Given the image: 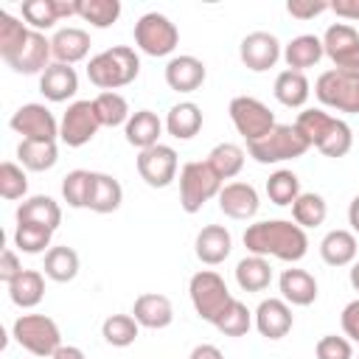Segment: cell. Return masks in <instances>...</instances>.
<instances>
[{"instance_id":"cell-2","label":"cell","mask_w":359,"mask_h":359,"mask_svg":"<svg viewBox=\"0 0 359 359\" xmlns=\"http://www.w3.org/2000/svg\"><path fill=\"white\" fill-rule=\"evenodd\" d=\"M294 126L300 129V135L309 140V146H314L320 154L325 157H345L353 146V135L351 126L342 118L328 115L325 109H303L294 121Z\"/></svg>"},{"instance_id":"cell-1","label":"cell","mask_w":359,"mask_h":359,"mask_svg":"<svg viewBox=\"0 0 359 359\" xmlns=\"http://www.w3.org/2000/svg\"><path fill=\"white\" fill-rule=\"evenodd\" d=\"M244 247L250 255L278 258L286 264H297L309 252V236L300 224L286 219H266L255 222L244 230Z\"/></svg>"},{"instance_id":"cell-54","label":"cell","mask_w":359,"mask_h":359,"mask_svg":"<svg viewBox=\"0 0 359 359\" xmlns=\"http://www.w3.org/2000/svg\"><path fill=\"white\" fill-rule=\"evenodd\" d=\"M50 359H87V356H84V351L76 348V345H62Z\"/></svg>"},{"instance_id":"cell-4","label":"cell","mask_w":359,"mask_h":359,"mask_svg":"<svg viewBox=\"0 0 359 359\" xmlns=\"http://www.w3.org/2000/svg\"><path fill=\"white\" fill-rule=\"evenodd\" d=\"M309 140L300 135V129L294 123H278L266 137L255 140L247 146V154L261 163V165H275V163H286V160H297L309 151Z\"/></svg>"},{"instance_id":"cell-22","label":"cell","mask_w":359,"mask_h":359,"mask_svg":"<svg viewBox=\"0 0 359 359\" xmlns=\"http://www.w3.org/2000/svg\"><path fill=\"white\" fill-rule=\"evenodd\" d=\"M39 93L53 101V104H62L67 98H73L79 93V76L70 65H62V62H53L42 76H39Z\"/></svg>"},{"instance_id":"cell-28","label":"cell","mask_w":359,"mask_h":359,"mask_svg":"<svg viewBox=\"0 0 359 359\" xmlns=\"http://www.w3.org/2000/svg\"><path fill=\"white\" fill-rule=\"evenodd\" d=\"M272 93H275V98L283 104V107H289V109H300L306 101H309V95H311V84H309V79H306V73H300V70H280L278 76H275V87H272Z\"/></svg>"},{"instance_id":"cell-9","label":"cell","mask_w":359,"mask_h":359,"mask_svg":"<svg viewBox=\"0 0 359 359\" xmlns=\"http://www.w3.org/2000/svg\"><path fill=\"white\" fill-rule=\"evenodd\" d=\"M227 112H230V121H233L236 132L247 140V146L255 143V140H261V137H266L278 126L275 112L264 101H258L252 95H236L230 101Z\"/></svg>"},{"instance_id":"cell-24","label":"cell","mask_w":359,"mask_h":359,"mask_svg":"<svg viewBox=\"0 0 359 359\" xmlns=\"http://www.w3.org/2000/svg\"><path fill=\"white\" fill-rule=\"evenodd\" d=\"M163 126H165V123L157 118V112H151V109H137V112H132V118L126 121L123 135H126V143H129V146H135L137 151H143V149H151V146L160 143Z\"/></svg>"},{"instance_id":"cell-45","label":"cell","mask_w":359,"mask_h":359,"mask_svg":"<svg viewBox=\"0 0 359 359\" xmlns=\"http://www.w3.org/2000/svg\"><path fill=\"white\" fill-rule=\"evenodd\" d=\"M90 188H93V171H84V168L67 171L65 180H62V199L70 208H87Z\"/></svg>"},{"instance_id":"cell-23","label":"cell","mask_w":359,"mask_h":359,"mask_svg":"<svg viewBox=\"0 0 359 359\" xmlns=\"http://www.w3.org/2000/svg\"><path fill=\"white\" fill-rule=\"evenodd\" d=\"M278 289H280V297L289 306H311L317 300V280H314V275L306 272V269H297V266H289V269L280 272Z\"/></svg>"},{"instance_id":"cell-20","label":"cell","mask_w":359,"mask_h":359,"mask_svg":"<svg viewBox=\"0 0 359 359\" xmlns=\"http://www.w3.org/2000/svg\"><path fill=\"white\" fill-rule=\"evenodd\" d=\"M205 79H208L205 62L196 59V56H191V53L174 56L165 65V84L174 93H194V90H199L205 84Z\"/></svg>"},{"instance_id":"cell-46","label":"cell","mask_w":359,"mask_h":359,"mask_svg":"<svg viewBox=\"0 0 359 359\" xmlns=\"http://www.w3.org/2000/svg\"><path fill=\"white\" fill-rule=\"evenodd\" d=\"M224 337H244L250 328H252V311L241 303V300H236L233 297V303L222 311V317L213 323Z\"/></svg>"},{"instance_id":"cell-34","label":"cell","mask_w":359,"mask_h":359,"mask_svg":"<svg viewBox=\"0 0 359 359\" xmlns=\"http://www.w3.org/2000/svg\"><path fill=\"white\" fill-rule=\"evenodd\" d=\"M236 283L244 292H264L272 283V266L261 255H247L236 264Z\"/></svg>"},{"instance_id":"cell-47","label":"cell","mask_w":359,"mask_h":359,"mask_svg":"<svg viewBox=\"0 0 359 359\" xmlns=\"http://www.w3.org/2000/svg\"><path fill=\"white\" fill-rule=\"evenodd\" d=\"M28 194V177H25V168L6 160L0 165V196L3 199H25Z\"/></svg>"},{"instance_id":"cell-10","label":"cell","mask_w":359,"mask_h":359,"mask_svg":"<svg viewBox=\"0 0 359 359\" xmlns=\"http://www.w3.org/2000/svg\"><path fill=\"white\" fill-rule=\"evenodd\" d=\"M135 45L146 53V56H168L174 53V48L180 45V31L177 25L160 14V11H149L135 22Z\"/></svg>"},{"instance_id":"cell-35","label":"cell","mask_w":359,"mask_h":359,"mask_svg":"<svg viewBox=\"0 0 359 359\" xmlns=\"http://www.w3.org/2000/svg\"><path fill=\"white\" fill-rule=\"evenodd\" d=\"M45 278L56 280V283H70L79 275V252L67 244L62 247H50L45 252Z\"/></svg>"},{"instance_id":"cell-3","label":"cell","mask_w":359,"mask_h":359,"mask_svg":"<svg viewBox=\"0 0 359 359\" xmlns=\"http://www.w3.org/2000/svg\"><path fill=\"white\" fill-rule=\"evenodd\" d=\"M137 73H140V56L129 45H112L87 62V79L101 93H118V87L132 84Z\"/></svg>"},{"instance_id":"cell-26","label":"cell","mask_w":359,"mask_h":359,"mask_svg":"<svg viewBox=\"0 0 359 359\" xmlns=\"http://www.w3.org/2000/svg\"><path fill=\"white\" fill-rule=\"evenodd\" d=\"M14 216H17V222L39 224V227H48V230H56L62 224V208H59V202L50 199V196H45V194H36V196L22 199Z\"/></svg>"},{"instance_id":"cell-19","label":"cell","mask_w":359,"mask_h":359,"mask_svg":"<svg viewBox=\"0 0 359 359\" xmlns=\"http://www.w3.org/2000/svg\"><path fill=\"white\" fill-rule=\"evenodd\" d=\"M50 56H53V48H50V39L45 36V34H39V31H31V36H28V42L22 45V50L11 59V62H6L14 73H22V76H42L48 67H50Z\"/></svg>"},{"instance_id":"cell-6","label":"cell","mask_w":359,"mask_h":359,"mask_svg":"<svg viewBox=\"0 0 359 359\" xmlns=\"http://www.w3.org/2000/svg\"><path fill=\"white\" fill-rule=\"evenodd\" d=\"M11 337L34 356H53L62 348V331L48 314H20L11 325Z\"/></svg>"},{"instance_id":"cell-33","label":"cell","mask_w":359,"mask_h":359,"mask_svg":"<svg viewBox=\"0 0 359 359\" xmlns=\"http://www.w3.org/2000/svg\"><path fill=\"white\" fill-rule=\"evenodd\" d=\"M8 297L20 309L39 306L45 297V275L39 269H22V275L8 283Z\"/></svg>"},{"instance_id":"cell-17","label":"cell","mask_w":359,"mask_h":359,"mask_svg":"<svg viewBox=\"0 0 359 359\" xmlns=\"http://www.w3.org/2000/svg\"><path fill=\"white\" fill-rule=\"evenodd\" d=\"M216 199H219V210L236 222H250L261 208L258 191L250 182H227L222 185Z\"/></svg>"},{"instance_id":"cell-11","label":"cell","mask_w":359,"mask_h":359,"mask_svg":"<svg viewBox=\"0 0 359 359\" xmlns=\"http://www.w3.org/2000/svg\"><path fill=\"white\" fill-rule=\"evenodd\" d=\"M323 39V50L331 59L334 70H345V73H356L359 76V31L348 22H334L325 28Z\"/></svg>"},{"instance_id":"cell-7","label":"cell","mask_w":359,"mask_h":359,"mask_svg":"<svg viewBox=\"0 0 359 359\" xmlns=\"http://www.w3.org/2000/svg\"><path fill=\"white\" fill-rule=\"evenodd\" d=\"M188 294L194 303V311L205 320V323H216L222 317V311L233 303V294L224 283V278L213 269H199L196 275H191L188 280Z\"/></svg>"},{"instance_id":"cell-39","label":"cell","mask_w":359,"mask_h":359,"mask_svg":"<svg viewBox=\"0 0 359 359\" xmlns=\"http://www.w3.org/2000/svg\"><path fill=\"white\" fill-rule=\"evenodd\" d=\"M137 334H140V325L132 314H109L101 323V337L112 348H129L137 339Z\"/></svg>"},{"instance_id":"cell-40","label":"cell","mask_w":359,"mask_h":359,"mask_svg":"<svg viewBox=\"0 0 359 359\" xmlns=\"http://www.w3.org/2000/svg\"><path fill=\"white\" fill-rule=\"evenodd\" d=\"M300 194H303V191H300V180H297L294 171L278 168V171L269 174V180H266V196H269L272 205H280V208L294 205V199H297Z\"/></svg>"},{"instance_id":"cell-31","label":"cell","mask_w":359,"mask_h":359,"mask_svg":"<svg viewBox=\"0 0 359 359\" xmlns=\"http://www.w3.org/2000/svg\"><path fill=\"white\" fill-rule=\"evenodd\" d=\"M356 236L351 230H328L320 241V255L328 266H348L356 261Z\"/></svg>"},{"instance_id":"cell-51","label":"cell","mask_w":359,"mask_h":359,"mask_svg":"<svg viewBox=\"0 0 359 359\" xmlns=\"http://www.w3.org/2000/svg\"><path fill=\"white\" fill-rule=\"evenodd\" d=\"M20 275H22V261L17 258L14 250H3V255H0V280L8 286V283L17 280Z\"/></svg>"},{"instance_id":"cell-55","label":"cell","mask_w":359,"mask_h":359,"mask_svg":"<svg viewBox=\"0 0 359 359\" xmlns=\"http://www.w3.org/2000/svg\"><path fill=\"white\" fill-rule=\"evenodd\" d=\"M348 224H351L353 236H359V196H353L348 205Z\"/></svg>"},{"instance_id":"cell-25","label":"cell","mask_w":359,"mask_h":359,"mask_svg":"<svg viewBox=\"0 0 359 359\" xmlns=\"http://www.w3.org/2000/svg\"><path fill=\"white\" fill-rule=\"evenodd\" d=\"M50 48H53V59L56 62L73 67L76 62H81L90 53V34L84 28H76V25L59 28L50 36Z\"/></svg>"},{"instance_id":"cell-16","label":"cell","mask_w":359,"mask_h":359,"mask_svg":"<svg viewBox=\"0 0 359 359\" xmlns=\"http://www.w3.org/2000/svg\"><path fill=\"white\" fill-rule=\"evenodd\" d=\"M252 323L258 328L261 337L266 339H283L292 325H294V317H292V306L283 300V297H266L258 303L255 314H252Z\"/></svg>"},{"instance_id":"cell-37","label":"cell","mask_w":359,"mask_h":359,"mask_svg":"<svg viewBox=\"0 0 359 359\" xmlns=\"http://www.w3.org/2000/svg\"><path fill=\"white\" fill-rule=\"evenodd\" d=\"M208 165L219 174V180H233L244 168V149L238 143H219L208 154Z\"/></svg>"},{"instance_id":"cell-43","label":"cell","mask_w":359,"mask_h":359,"mask_svg":"<svg viewBox=\"0 0 359 359\" xmlns=\"http://www.w3.org/2000/svg\"><path fill=\"white\" fill-rule=\"evenodd\" d=\"M20 14L25 20V25H31V31H39V34H45L48 28L62 22L59 11H56V0H25Z\"/></svg>"},{"instance_id":"cell-44","label":"cell","mask_w":359,"mask_h":359,"mask_svg":"<svg viewBox=\"0 0 359 359\" xmlns=\"http://www.w3.org/2000/svg\"><path fill=\"white\" fill-rule=\"evenodd\" d=\"M79 17L93 28H109L121 17L118 0H79Z\"/></svg>"},{"instance_id":"cell-41","label":"cell","mask_w":359,"mask_h":359,"mask_svg":"<svg viewBox=\"0 0 359 359\" xmlns=\"http://www.w3.org/2000/svg\"><path fill=\"white\" fill-rule=\"evenodd\" d=\"M292 216H294V224H300L303 230L306 227H320L325 222V216H328V205H325V199L320 194L303 191L292 205Z\"/></svg>"},{"instance_id":"cell-5","label":"cell","mask_w":359,"mask_h":359,"mask_svg":"<svg viewBox=\"0 0 359 359\" xmlns=\"http://www.w3.org/2000/svg\"><path fill=\"white\" fill-rule=\"evenodd\" d=\"M219 174L208 165V160H191L180 168V205L185 213H199L205 202L219 196L222 191Z\"/></svg>"},{"instance_id":"cell-13","label":"cell","mask_w":359,"mask_h":359,"mask_svg":"<svg viewBox=\"0 0 359 359\" xmlns=\"http://www.w3.org/2000/svg\"><path fill=\"white\" fill-rule=\"evenodd\" d=\"M98 129L101 123H98L93 101H73L59 121V140L70 149H79V146H87Z\"/></svg>"},{"instance_id":"cell-32","label":"cell","mask_w":359,"mask_h":359,"mask_svg":"<svg viewBox=\"0 0 359 359\" xmlns=\"http://www.w3.org/2000/svg\"><path fill=\"white\" fill-rule=\"evenodd\" d=\"M17 160L25 171H50L59 160V149L53 140H20Z\"/></svg>"},{"instance_id":"cell-8","label":"cell","mask_w":359,"mask_h":359,"mask_svg":"<svg viewBox=\"0 0 359 359\" xmlns=\"http://www.w3.org/2000/svg\"><path fill=\"white\" fill-rule=\"evenodd\" d=\"M314 95L328 109L359 115V76L356 73H345V70H334V67L320 73L314 81Z\"/></svg>"},{"instance_id":"cell-53","label":"cell","mask_w":359,"mask_h":359,"mask_svg":"<svg viewBox=\"0 0 359 359\" xmlns=\"http://www.w3.org/2000/svg\"><path fill=\"white\" fill-rule=\"evenodd\" d=\"M188 359H224V353H222L216 345L202 342V345H196V348L188 353Z\"/></svg>"},{"instance_id":"cell-48","label":"cell","mask_w":359,"mask_h":359,"mask_svg":"<svg viewBox=\"0 0 359 359\" xmlns=\"http://www.w3.org/2000/svg\"><path fill=\"white\" fill-rule=\"evenodd\" d=\"M314 356H317V359H353V342H351L348 337L325 334V337L317 339Z\"/></svg>"},{"instance_id":"cell-52","label":"cell","mask_w":359,"mask_h":359,"mask_svg":"<svg viewBox=\"0 0 359 359\" xmlns=\"http://www.w3.org/2000/svg\"><path fill=\"white\" fill-rule=\"evenodd\" d=\"M331 11L342 20H359V0H334Z\"/></svg>"},{"instance_id":"cell-18","label":"cell","mask_w":359,"mask_h":359,"mask_svg":"<svg viewBox=\"0 0 359 359\" xmlns=\"http://www.w3.org/2000/svg\"><path fill=\"white\" fill-rule=\"evenodd\" d=\"M132 317L137 320L140 328L160 331V328H168L174 323V303L160 292H143L135 297Z\"/></svg>"},{"instance_id":"cell-27","label":"cell","mask_w":359,"mask_h":359,"mask_svg":"<svg viewBox=\"0 0 359 359\" xmlns=\"http://www.w3.org/2000/svg\"><path fill=\"white\" fill-rule=\"evenodd\" d=\"M323 56H325L323 39L314 36V34H300V36H294V39H289L283 45V62H286L289 70H300L303 73V70L314 67Z\"/></svg>"},{"instance_id":"cell-36","label":"cell","mask_w":359,"mask_h":359,"mask_svg":"<svg viewBox=\"0 0 359 359\" xmlns=\"http://www.w3.org/2000/svg\"><path fill=\"white\" fill-rule=\"evenodd\" d=\"M28 36H31V28L22 20H17L8 11L0 14V56L6 62H11L22 50V45L28 42Z\"/></svg>"},{"instance_id":"cell-15","label":"cell","mask_w":359,"mask_h":359,"mask_svg":"<svg viewBox=\"0 0 359 359\" xmlns=\"http://www.w3.org/2000/svg\"><path fill=\"white\" fill-rule=\"evenodd\" d=\"M280 56H283V45L269 31H252L238 45V59L252 73H264V70L275 67Z\"/></svg>"},{"instance_id":"cell-49","label":"cell","mask_w":359,"mask_h":359,"mask_svg":"<svg viewBox=\"0 0 359 359\" xmlns=\"http://www.w3.org/2000/svg\"><path fill=\"white\" fill-rule=\"evenodd\" d=\"M286 11L294 20H314L323 11H331V3H325V0H289L286 3Z\"/></svg>"},{"instance_id":"cell-12","label":"cell","mask_w":359,"mask_h":359,"mask_svg":"<svg viewBox=\"0 0 359 359\" xmlns=\"http://www.w3.org/2000/svg\"><path fill=\"white\" fill-rule=\"evenodd\" d=\"M137 174L140 180L149 185V188H168L174 180H177V168H180V160H177V151L165 143H157L151 149H143L137 151Z\"/></svg>"},{"instance_id":"cell-42","label":"cell","mask_w":359,"mask_h":359,"mask_svg":"<svg viewBox=\"0 0 359 359\" xmlns=\"http://www.w3.org/2000/svg\"><path fill=\"white\" fill-rule=\"evenodd\" d=\"M50 236L53 230L48 227H39V224H28V222H17V230H14V247L25 255H39V252H48L50 250Z\"/></svg>"},{"instance_id":"cell-56","label":"cell","mask_w":359,"mask_h":359,"mask_svg":"<svg viewBox=\"0 0 359 359\" xmlns=\"http://www.w3.org/2000/svg\"><path fill=\"white\" fill-rule=\"evenodd\" d=\"M348 280H351V286L359 292V261H353L351 264V272H348Z\"/></svg>"},{"instance_id":"cell-29","label":"cell","mask_w":359,"mask_h":359,"mask_svg":"<svg viewBox=\"0 0 359 359\" xmlns=\"http://www.w3.org/2000/svg\"><path fill=\"white\" fill-rule=\"evenodd\" d=\"M123 202V188L112 174L93 171V188H90V202L87 208L93 213H115Z\"/></svg>"},{"instance_id":"cell-14","label":"cell","mask_w":359,"mask_h":359,"mask_svg":"<svg viewBox=\"0 0 359 359\" xmlns=\"http://www.w3.org/2000/svg\"><path fill=\"white\" fill-rule=\"evenodd\" d=\"M8 126L17 135H22V140H53L56 143V137H59V121L53 118V112L45 104H36V101L22 104L11 115Z\"/></svg>"},{"instance_id":"cell-21","label":"cell","mask_w":359,"mask_h":359,"mask_svg":"<svg viewBox=\"0 0 359 359\" xmlns=\"http://www.w3.org/2000/svg\"><path fill=\"white\" fill-rule=\"evenodd\" d=\"M233 250V236L224 224H205L199 233H196V241H194V252L202 264L208 266H216L222 264Z\"/></svg>"},{"instance_id":"cell-38","label":"cell","mask_w":359,"mask_h":359,"mask_svg":"<svg viewBox=\"0 0 359 359\" xmlns=\"http://www.w3.org/2000/svg\"><path fill=\"white\" fill-rule=\"evenodd\" d=\"M93 107H95V115H98V123L101 126H126V121L132 118L129 112V101L121 95V93H98L93 98Z\"/></svg>"},{"instance_id":"cell-30","label":"cell","mask_w":359,"mask_h":359,"mask_svg":"<svg viewBox=\"0 0 359 359\" xmlns=\"http://www.w3.org/2000/svg\"><path fill=\"white\" fill-rule=\"evenodd\" d=\"M202 129V109L194 101H180L165 115V132L177 140H191Z\"/></svg>"},{"instance_id":"cell-50","label":"cell","mask_w":359,"mask_h":359,"mask_svg":"<svg viewBox=\"0 0 359 359\" xmlns=\"http://www.w3.org/2000/svg\"><path fill=\"white\" fill-rule=\"evenodd\" d=\"M339 323H342L345 337H348L351 342H356V345H359V297H356V300H351V303L342 309Z\"/></svg>"}]
</instances>
